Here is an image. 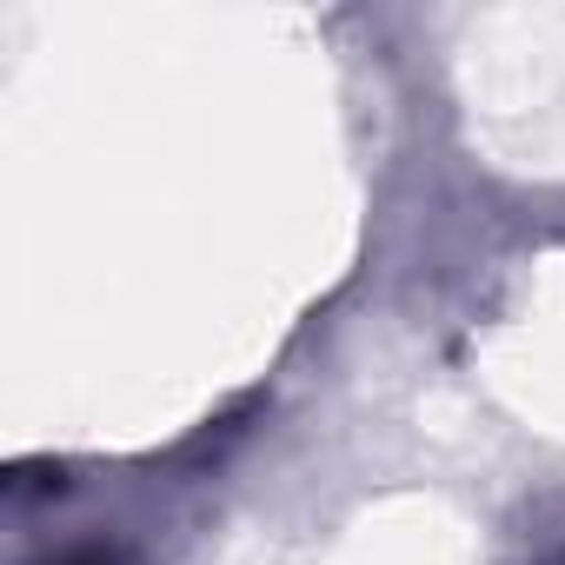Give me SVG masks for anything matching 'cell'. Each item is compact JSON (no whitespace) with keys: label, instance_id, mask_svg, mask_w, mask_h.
Segmentation results:
<instances>
[{"label":"cell","instance_id":"1","mask_svg":"<svg viewBox=\"0 0 565 565\" xmlns=\"http://www.w3.org/2000/svg\"><path fill=\"white\" fill-rule=\"evenodd\" d=\"M74 565H94V558H74Z\"/></svg>","mask_w":565,"mask_h":565}]
</instances>
